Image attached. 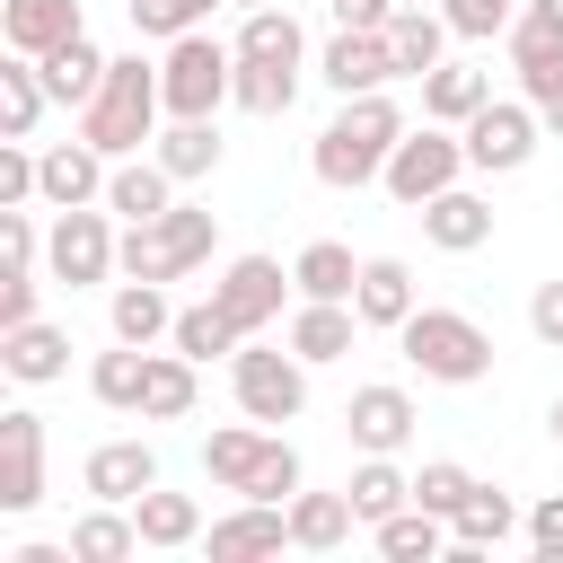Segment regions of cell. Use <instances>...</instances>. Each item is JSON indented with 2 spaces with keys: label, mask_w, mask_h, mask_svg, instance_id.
Here are the masks:
<instances>
[{
  "label": "cell",
  "mask_w": 563,
  "mask_h": 563,
  "mask_svg": "<svg viewBox=\"0 0 563 563\" xmlns=\"http://www.w3.org/2000/svg\"><path fill=\"white\" fill-rule=\"evenodd\" d=\"M88 387H97V405H114V413H141V387H150V343H114V352H97Z\"/></svg>",
  "instance_id": "836d02e7"
},
{
  "label": "cell",
  "mask_w": 563,
  "mask_h": 563,
  "mask_svg": "<svg viewBox=\"0 0 563 563\" xmlns=\"http://www.w3.org/2000/svg\"><path fill=\"white\" fill-rule=\"evenodd\" d=\"M44 501V413L9 405L0 413V510H35Z\"/></svg>",
  "instance_id": "8fae6325"
},
{
  "label": "cell",
  "mask_w": 563,
  "mask_h": 563,
  "mask_svg": "<svg viewBox=\"0 0 563 563\" xmlns=\"http://www.w3.org/2000/svg\"><path fill=\"white\" fill-rule=\"evenodd\" d=\"M510 70H519V97L528 106H554L563 97V44H510Z\"/></svg>",
  "instance_id": "b9f144b4"
},
{
  "label": "cell",
  "mask_w": 563,
  "mask_h": 563,
  "mask_svg": "<svg viewBox=\"0 0 563 563\" xmlns=\"http://www.w3.org/2000/svg\"><path fill=\"white\" fill-rule=\"evenodd\" d=\"M352 334H361V308H352V299H299L282 343L317 369V361H343V352H352Z\"/></svg>",
  "instance_id": "ffe728a7"
},
{
  "label": "cell",
  "mask_w": 563,
  "mask_h": 563,
  "mask_svg": "<svg viewBox=\"0 0 563 563\" xmlns=\"http://www.w3.org/2000/svg\"><path fill=\"white\" fill-rule=\"evenodd\" d=\"M202 545H211V563L282 554V545H290V501H246V493H238V510H229V519H211V528H202Z\"/></svg>",
  "instance_id": "7c38bea8"
},
{
  "label": "cell",
  "mask_w": 563,
  "mask_h": 563,
  "mask_svg": "<svg viewBox=\"0 0 563 563\" xmlns=\"http://www.w3.org/2000/svg\"><path fill=\"white\" fill-rule=\"evenodd\" d=\"M510 44H563V0H519Z\"/></svg>",
  "instance_id": "7dc6e473"
},
{
  "label": "cell",
  "mask_w": 563,
  "mask_h": 563,
  "mask_svg": "<svg viewBox=\"0 0 563 563\" xmlns=\"http://www.w3.org/2000/svg\"><path fill=\"white\" fill-rule=\"evenodd\" d=\"M545 422H554V449H563V396H554V413H545Z\"/></svg>",
  "instance_id": "db71d44e"
},
{
  "label": "cell",
  "mask_w": 563,
  "mask_h": 563,
  "mask_svg": "<svg viewBox=\"0 0 563 563\" xmlns=\"http://www.w3.org/2000/svg\"><path fill=\"white\" fill-rule=\"evenodd\" d=\"M510 528H519V510H510V493H493V484H475V493L457 501V519H449L457 554H493V545H501Z\"/></svg>",
  "instance_id": "d6a6232c"
},
{
  "label": "cell",
  "mask_w": 563,
  "mask_h": 563,
  "mask_svg": "<svg viewBox=\"0 0 563 563\" xmlns=\"http://www.w3.org/2000/svg\"><path fill=\"white\" fill-rule=\"evenodd\" d=\"M343 493H352V510H361V519H369V528H378V519H387V510H405V501H413V475H405V466H396V457H361V466H352V484H343Z\"/></svg>",
  "instance_id": "74e56055"
},
{
  "label": "cell",
  "mask_w": 563,
  "mask_h": 563,
  "mask_svg": "<svg viewBox=\"0 0 563 563\" xmlns=\"http://www.w3.org/2000/svg\"><path fill=\"white\" fill-rule=\"evenodd\" d=\"M290 282H299V299H352L361 264H352V246H343V238H308V246L290 255Z\"/></svg>",
  "instance_id": "f1b7e54d"
},
{
  "label": "cell",
  "mask_w": 563,
  "mask_h": 563,
  "mask_svg": "<svg viewBox=\"0 0 563 563\" xmlns=\"http://www.w3.org/2000/svg\"><path fill=\"white\" fill-rule=\"evenodd\" d=\"M396 343H405V361H413L422 378H440V387H475V378L493 369V334H484L466 308H413V317L396 325Z\"/></svg>",
  "instance_id": "277c9868"
},
{
  "label": "cell",
  "mask_w": 563,
  "mask_h": 563,
  "mask_svg": "<svg viewBox=\"0 0 563 563\" xmlns=\"http://www.w3.org/2000/svg\"><path fill=\"white\" fill-rule=\"evenodd\" d=\"M35 290H44L35 264H9V273H0V325H26V317H35Z\"/></svg>",
  "instance_id": "681fc988"
},
{
  "label": "cell",
  "mask_w": 563,
  "mask_h": 563,
  "mask_svg": "<svg viewBox=\"0 0 563 563\" xmlns=\"http://www.w3.org/2000/svg\"><path fill=\"white\" fill-rule=\"evenodd\" d=\"M466 493H475V475H466L457 457H431V466L413 475V501H422V510H440V519H457V501H466Z\"/></svg>",
  "instance_id": "ee69618b"
},
{
  "label": "cell",
  "mask_w": 563,
  "mask_h": 563,
  "mask_svg": "<svg viewBox=\"0 0 563 563\" xmlns=\"http://www.w3.org/2000/svg\"><path fill=\"white\" fill-rule=\"evenodd\" d=\"M185 361H220V352H238L246 343V325L220 308V299H194V308H176V334H167Z\"/></svg>",
  "instance_id": "1f68e13d"
},
{
  "label": "cell",
  "mask_w": 563,
  "mask_h": 563,
  "mask_svg": "<svg viewBox=\"0 0 563 563\" xmlns=\"http://www.w3.org/2000/svg\"><path fill=\"white\" fill-rule=\"evenodd\" d=\"M79 484H88L97 501H141V493L158 484V449H150V440H106V449H88Z\"/></svg>",
  "instance_id": "44dd1931"
},
{
  "label": "cell",
  "mask_w": 563,
  "mask_h": 563,
  "mask_svg": "<svg viewBox=\"0 0 563 563\" xmlns=\"http://www.w3.org/2000/svg\"><path fill=\"white\" fill-rule=\"evenodd\" d=\"M457 176H466V132L422 114V132H405V141L387 150V176H378V185H387L405 211H422V202H431V194H449Z\"/></svg>",
  "instance_id": "5b68a950"
},
{
  "label": "cell",
  "mask_w": 563,
  "mask_h": 563,
  "mask_svg": "<svg viewBox=\"0 0 563 563\" xmlns=\"http://www.w3.org/2000/svg\"><path fill=\"white\" fill-rule=\"evenodd\" d=\"M229 387H238V413H255L264 431L273 422H299V405H308V361L282 343H238L229 352Z\"/></svg>",
  "instance_id": "8992f818"
},
{
  "label": "cell",
  "mask_w": 563,
  "mask_h": 563,
  "mask_svg": "<svg viewBox=\"0 0 563 563\" xmlns=\"http://www.w3.org/2000/svg\"><path fill=\"white\" fill-rule=\"evenodd\" d=\"M106 211H114V220H167V211H176V176L158 167V150H150V158H114Z\"/></svg>",
  "instance_id": "7402d4cb"
},
{
  "label": "cell",
  "mask_w": 563,
  "mask_h": 563,
  "mask_svg": "<svg viewBox=\"0 0 563 563\" xmlns=\"http://www.w3.org/2000/svg\"><path fill=\"white\" fill-rule=\"evenodd\" d=\"M537 106L528 97H493V106H475L457 132H466V167L475 176H510V167H528L537 158Z\"/></svg>",
  "instance_id": "52a82bcc"
},
{
  "label": "cell",
  "mask_w": 563,
  "mask_h": 563,
  "mask_svg": "<svg viewBox=\"0 0 563 563\" xmlns=\"http://www.w3.org/2000/svg\"><path fill=\"white\" fill-rule=\"evenodd\" d=\"M0 369H9L18 387H53V378H70V334L44 325V317L0 325Z\"/></svg>",
  "instance_id": "e0dca14e"
},
{
  "label": "cell",
  "mask_w": 563,
  "mask_h": 563,
  "mask_svg": "<svg viewBox=\"0 0 563 563\" xmlns=\"http://www.w3.org/2000/svg\"><path fill=\"white\" fill-rule=\"evenodd\" d=\"M106 325H114V343H167V334H176V308H167L158 282H123V290L106 299Z\"/></svg>",
  "instance_id": "4316f807"
},
{
  "label": "cell",
  "mask_w": 563,
  "mask_h": 563,
  "mask_svg": "<svg viewBox=\"0 0 563 563\" xmlns=\"http://www.w3.org/2000/svg\"><path fill=\"white\" fill-rule=\"evenodd\" d=\"M194 369H202V361H185L176 343H167V352H150V387H141V413H150V422H185V413H194Z\"/></svg>",
  "instance_id": "e575fe53"
},
{
  "label": "cell",
  "mask_w": 563,
  "mask_h": 563,
  "mask_svg": "<svg viewBox=\"0 0 563 563\" xmlns=\"http://www.w3.org/2000/svg\"><path fill=\"white\" fill-rule=\"evenodd\" d=\"M475 106H493V70H475V62L422 70V114H431V123H466Z\"/></svg>",
  "instance_id": "484cf974"
},
{
  "label": "cell",
  "mask_w": 563,
  "mask_h": 563,
  "mask_svg": "<svg viewBox=\"0 0 563 563\" xmlns=\"http://www.w3.org/2000/svg\"><path fill=\"white\" fill-rule=\"evenodd\" d=\"M238 53H255V62H308V35H299V18L290 9H246V26H238Z\"/></svg>",
  "instance_id": "f35d334b"
},
{
  "label": "cell",
  "mask_w": 563,
  "mask_h": 563,
  "mask_svg": "<svg viewBox=\"0 0 563 563\" xmlns=\"http://www.w3.org/2000/svg\"><path fill=\"white\" fill-rule=\"evenodd\" d=\"M70 35H88L79 0H0V44H9V53L44 62V53H62Z\"/></svg>",
  "instance_id": "5bb4252c"
},
{
  "label": "cell",
  "mask_w": 563,
  "mask_h": 563,
  "mask_svg": "<svg viewBox=\"0 0 563 563\" xmlns=\"http://www.w3.org/2000/svg\"><path fill=\"white\" fill-rule=\"evenodd\" d=\"M114 273L123 282H176V255L158 238V220H123V246H114Z\"/></svg>",
  "instance_id": "60d3db41"
},
{
  "label": "cell",
  "mask_w": 563,
  "mask_h": 563,
  "mask_svg": "<svg viewBox=\"0 0 563 563\" xmlns=\"http://www.w3.org/2000/svg\"><path fill=\"white\" fill-rule=\"evenodd\" d=\"M211 9H220V0H132V26L158 35V44H176V35H194Z\"/></svg>",
  "instance_id": "7bdbcfd3"
},
{
  "label": "cell",
  "mask_w": 563,
  "mask_h": 563,
  "mask_svg": "<svg viewBox=\"0 0 563 563\" xmlns=\"http://www.w3.org/2000/svg\"><path fill=\"white\" fill-rule=\"evenodd\" d=\"M299 493V449L273 431V449H264V466H255V484H246V501H290Z\"/></svg>",
  "instance_id": "f6af8a7d"
},
{
  "label": "cell",
  "mask_w": 563,
  "mask_h": 563,
  "mask_svg": "<svg viewBox=\"0 0 563 563\" xmlns=\"http://www.w3.org/2000/svg\"><path fill=\"white\" fill-rule=\"evenodd\" d=\"M35 70H44V88H53V106H88V97L106 88V53H97L88 35H70L62 53H44Z\"/></svg>",
  "instance_id": "f546056e"
},
{
  "label": "cell",
  "mask_w": 563,
  "mask_h": 563,
  "mask_svg": "<svg viewBox=\"0 0 563 563\" xmlns=\"http://www.w3.org/2000/svg\"><path fill=\"white\" fill-rule=\"evenodd\" d=\"M158 167H167L176 185H202V176L220 167V123H167V132H158Z\"/></svg>",
  "instance_id": "8d00e7d4"
},
{
  "label": "cell",
  "mask_w": 563,
  "mask_h": 563,
  "mask_svg": "<svg viewBox=\"0 0 563 563\" xmlns=\"http://www.w3.org/2000/svg\"><path fill=\"white\" fill-rule=\"evenodd\" d=\"M343 422H352V449L361 457H396L405 440H413V396L405 387H352V405H343Z\"/></svg>",
  "instance_id": "4fadbf2b"
},
{
  "label": "cell",
  "mask_w": 563,
  "mask_h": 563,
  "mask_svg": "<svg viewBox=\"0 0 563 563\" xmlns=\"http://www.w3.org/2000/svg\"><path fill=\"white\" fill-rule=\"evenodd\" d=\"M378 35H387V53H396V79H422V70L449 62V35H457V26H449L440 9H422V0H396V18H387Z\"/></svg>",
  "instance_id": "9a60e30c"
},
{
  "label": "cell",
  "mask_w": 563,
  "mask_h": 563,
  "mask_svg": "<svg viewBox=\"0 0 563 563\" xmlns=\"http://www.w3.org/2000/svg\"><path fill=\"white\" fill-rule=\"evenodd\" d=\"M229 9H264V0H229Z\"/></svg>",
  "instance_id": "11a10c76"
},
{
  "label": "cell",
  "mask_w": 563,
  "mask_h": 563,
  "mask_svg": "<svg viewBox=\"0 0 563 563\" xmlns=\"http://www.w3.org/2000/svg\"><path fill=\"white\" fill-rule=\"evenodd\" d=\"M158 238H167L176 273H194V264H211V246H220V220H211L202 202H176V211L158 220Z\"/></svg>",
  "instance_id": "ab89813d"
},
{
  "label": "cell",
  "mask_w": 563,
  "mask_h": 563,
  "mask_svg": "<svg viewBox=\"0 0 563 563\" xmlns=\"http://www.w3.org/2000/svg\"><path fill=\"white\" fill-rule=\"evenodd\" d=\"M352 528H361L352 493H290V545L299 554H334Z\"/></svg>",
  "instance_id": "cb8c5ba5"
},
{
  "label": "cell",
  "mask_w": 563,
  "mask_h": 563,
  "mask_svg": "<svg viewBox=\"0 0 563 563\" xmlns=\"http://www.w3.org/2000/svg\"><path fill=\"white\" fill-rule=\"evenodd\" d=\"M440 18H449L466 44H484V35H510L519 9H510V0H440Z\"/></svg>",
  "instance_id": "bcb514c9"
},
{
  "label": "cell",
  "mask_w": 563,
  "mask_h": 563,
  "mask_svg": "<svg viewBox=\"0 0 563 563\" xmlns=\"http://www.w3.org/2000/svg\"><path fill=\"white\" fill-rule=\"evenodd\" d=\"M528 334H537L545 352H563V273L537 282V299H528Z\"/></svg>",
  "instance_id": "c3c4849f"
},
{
  "label": "cell",
  "mask_w": 563,
  "mask_h": 563,
  "mask_svg": "<svg viewBox=\"0 0 563 563\" xmlns=\"http://www.w3.org/2000/svg\"><path fill=\"white\" fill-rule=\"evenodd\" d=\"M396 141H405V106H396L387 88H369V97H343V114L317 132L308 167H317V185L361 194V185H378V176H387V150H396Z\"/></svg>",
  "instance_id": "6da1fadb"
},
{
  "label": "cell",
  "mask_w": 563,
  "mask_h": 563,
  "mask_svg": "<svg viewBox=\"0 0 563 563\" xmlns=\"http://www.w3.org/2000/svg\"><path fill=\"white\" fill-rule=\"evenodd\" d=\"M317 79H325L334 97H369V88L396 79V53H387L378 26H334V44L317 53Z\"/></svg>",
  "instance_id": "30bf717a"
},
{
  "label": "cell",
  "mask_w": 563,
  "mask_h": 563,
  "mask_svg": "<svg viewBox=\"0 0 563 563\" xmlns=\"http://www.w3.org/2000/svg\"><path fill=\"white\" fill-rule=\"evenodd\" d=\"M369 545H378L387 563H431V554H440V545H457V537H449V519H440V510L405 501V510H387V519L369 528Z\"/></svg>",
  "instance_id": "d4e9b609"
},
{
  "label": "cell",
  "mask_w": 563,
  "mask_h": 563,
  "mask_svg": "<svg viewBox=\"0 0 563 563\" xmlns=\"http://www.w3.org/2000/svg\"><path fill=\"white\" fill-rule=\"evenodd\" d=\"M422 238H431L440 255H475V246H493V202L466 194V185H449V194L422 202Z\"/></svg>",
  "instance_id": "d6986e66"
},
{
  "label": "cell",
  "mask_w": 563,
  "mask_h": 563,
  "mask_svg": "<svg viewBox=\"0 0 563 563\" xmlns=\"http://www.w3.org/2000/svg\"><path fill=\"white\" fill-rule=\"evenodd\" d=\"M53 106V88H44V70L26 62V53H9L0 62V132L9 141H35V114Z\"/></svg>",
  "instance_id": "4dcf8cb0"
},
{
  "label": "cell",
  "mask_w": 563,
  "mask_h": 563,
  "mask_svg": "<svg viewBox=\"0 0 563 563\" xmlns=\"http://www.w3.org/2000/svg\"><path fill=\"white\" fill-rule=\"evenodd\" d=\"M114 220L97 211V202H79V211H53V229H44V273L53 282H70V290H88V282H106L114 273Z\"/></svg>",
  "instance_id": "ba28073f"
},
{
  "label": "cell",
  "mask_w": 563,
  "mask_h": 563,
  "mask_svg": "<svg viewBox=\"0 0 563 563\" xmlns=\"http://www.w3.org/2000/svg\"><path fill=\"white\" fill-rule=\"evenodd\" d=\"M334 9V26H387L396 18V0H325Z\"/></svg>",
  "instance_id": "816d5d0a"
},
{
  "label": "cell",
  "mask_w": 563,
  "mask_h": 563,
  "mask_svg": "<svg viewBox=\"0 0 563 563\" xmlns=\"http://www.w3.org/2000/svg\"><path fill=\"white\" fill-rule=\"evenodd\" d=\"M290 97H299V62H255V53H238V97H229V106H246V114H290Z\"/></svg>",
  "instance_id": "d590c367"
},
{
  "label": "cell",
  "mask_w": 563,
  "mask_h": 563,
  "mask_svg": "<svg viewBox=\"0 0 563 563\" xmlns=\"http://www.w3.org/2000/svg\"><path fill=\"white\" fill-rule=\"evenodd\" d=\"M158 114H167L158 70L141 53H123V62H106V88L79 106V141H97L106 158H141V141H158Z\"/></svg>",
  "instance_id": "7a4b0ae2"
},
{
  "label": "cell",
  "mask_w": 563,
  "mask_h": 563,
  "mask_svg": "<svg viewBox=\"0 0 563 563\" xmlns=\"http://www.w3.org/2000/svg\"><path fill=\"white\" fill-rule=\"evenodd\" d=\"M537 114H545V132H554V141H563V97H554V106H537Z\"/></svg>",
  "instance_id": "f5cc1de1"
},
{
  "label": "cell",
  "mask_w": 563,
  "mask_h": 563,
  "mask_svg": "<svg viewBox=\"0 0 563 563\" xmlns=\"http://www.w3.org/2000/svg\"><path fill=\"white\" fill-rule=\"evenodd\" d=\"M158 97H167V123H211L238 97V44H211L202 26L176 35L158 62Z\"/></svg>",
  "instance_id": "3957f363"
},
{
  "label": "cell",
  "mask_w": 563,
  "mask_h": 563,
  "mask_svg": "<svg viewBox=\"0 0 563 563\" xmlns=\"http://www.w3.org/2000/svg\"><path fill=\"white\" fill-rule=\"evenodd\" d=\"M352 308H361V325H378V334H396L422 299H413V264L405 255H361V282H352Z\"/></svg>",
  "instance_id": "2e32d148"
},
{
  "label": "cell",
  "mask_w": 563,
  "mask_h": 563,
  "mask_svg": "<svg viewBox=\"0 0 563 563\" xmlns=\"http://www.w3.org/2000/svg\"><path fill=\"white\" fill-rule=\"evenodd\" d=\"M282 290H299V282H290L273 255H229V264H220V282H211V299H220L246 334H264V325L282 317Z\"/></svg>",
  "instance_id": "9c48e42d"
},
{
  "label": "cell",
  "mask_w": 563,
  "mask_h": 563,
  "mask_svg": "<svg viewBox=\"0 0 563 563\" xmlns=\"http://www.w3.org/2000/svg\"><path fill=\"white\" fill-rule=\"evenodd\" d=\"M132 519H141V545H158V554H176V545H202V501L194 493H141L132 501Z\"/></svg>",
  "instance_id": "83f0119b"
},
{
  "label": "cell",
  "mask_w": 563,
  "mask_h": 563,
  "mask_svg": "<svg viewBox=\"0 0 563 563\" xmlns=\"http://www.w3.org/2000/svg\"><path fill=\"white\" fill-rule=\"evenodd\" d=\"M264 449H273V431L246 413V422H229V431H211V440H202V475H211L220 493H246V484H255V466H264Z\"/></svg>",
  "instance_id": "603a6c76"
},
{
  "label": "cell",
  "mask_w": 563,
  "mask_h": 563,
  "mask_svg": "<svg viewBox=\"0 0 563 563\" xmlns=\"http://www.w3.org/2000/svg\"><path fill=\"white\" fill-rule=\"evenodd\" d=\"M106 176H114V158H106L97 141H62V150H44V202H53V211L106 202Z\"/></svg>",
  "instance_id": "ac0fdd59"
},
{
  "label": "cell",
  "mask_w": 563,
  "mask_h": 563,
  "mask_svg": "<svg viewBox=\"0 0 563 563\" xmlns=\"http://www.w3.org/2000/svg\"><path fill=\"white\" fill-rule=\"evenodd\" d=\"M528 545H537L545 563H563V493H545V501L528 510Z\"/></svg>",
  "instance_id": "f907efd6"
}]
</instances>
